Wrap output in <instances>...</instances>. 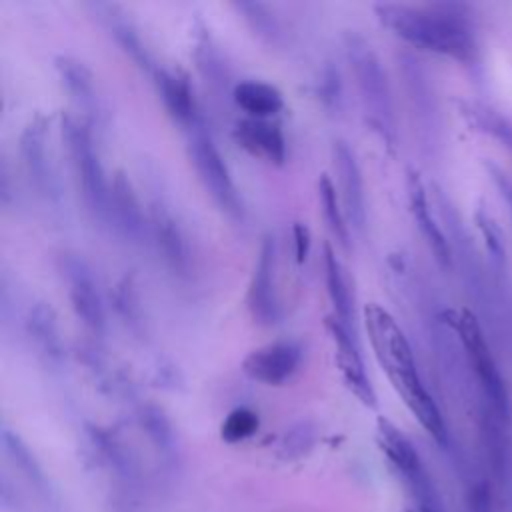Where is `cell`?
Segmentation results:
<instances>
[{
    "label": "cell",
    "instance_id": "8992f818",
    "mask_svg": "<svg viewBox=\"0 0 512 512\" xmlns=\"http://www.w3.org/2000/svg\"><path fill=\"white\" fill-rule=\"evenodd\" d=\"M188 152L192 158V164L198 172V178L202 180L204 188L212 196V200L232 218H242L244 206L242 198L238 194V188L232 180V174L216 148L212 136L204 128V124L190 130V142Z\"/></svg>",
    "mask_w": 512,
    "mask_h": 512
},
{
    "label": "cell",
    "instance_id": "4316f807",
    "mask_svg": "<svg viewBox=\"0 0 512 512\" xmlns=\"http://www.w3.org/2000/svg\"><path fill=\"white\" fill-rule=\"evenodd\" d=\"M236 10L242 14V18L248 22V26L268 44L276 46L280 44L284 32H282V24L276 18V14L272 12V8L268 4L262 2H238Z\"/></svg>",
    "mask_w": 512,
    "mask_h": 512
},
{
    "label": "cell",
    "instance_id": "83f0119b",
    "mask_svg": "<svg viewBox=\"0 0 512 512\" xmlns=\"http://www.w3.org/2000/svg\"><path fill=\"white\" fill-rule=\"evenodd\" d=\"M260 426V418L254 410L246 408V406H240V408H234L222 422V428H220V436L222 440H226L228 444H234V442H242L246 438H250Z\"/></svg>",
    "mask_w": 512,
    "mask_h": 512
},
{
    "label": "cell",
    "instance_id": "d4e9b609",
    "mask_svg": "<svg viewBox=\"0 0 512 512\" xmlns=\"http://www.w3.org/2000/svg\"><path fill=\"white\" fill-rule=\"evenodd\" d=\"M2 446H4V452H6L8 460L12 462V466L26 478L28 484H32L38 492H42L46 488V478H44V472H42L38 460L26 446V442L10 428H4L2 430Z\"/></svg>",
    "mask_w": 512,
    "mask_h": 512
},
{
    "label": "cell",
    "instance_id": "7c38bea8",
    "mask_svg": "<svg viewBox=\"0 0 512 512\" xmlns=\"http://www.w3.org/2000/svg\"><path fill=\"white\" fill-rule=\"evenodd\" d=\"M302 362V346L294 340H278L252 350L244 362L242 370L248 378L266 384L280 386L288 382Z\"/></svg>",
    "mask_w": 512,
    "mask_h": 512
},
{
    "label": "cell",
    "instance_id": "8fae6325",
    "mask_svg": "<svg viewBox=\"0 0 512 512\" xmlns=\"http://www.w3.org/2000/svg\"><path fill=\"white\" fill-rule=\"evenodd\" d=\"M148 232L172 274L186 278L192 272V250L188 236L176 216L162 200H154L148 208Z\"/></svg>",
    "mask_w": 512,
    "mask_h": 512
},
{
    "label": "cell",
    "instance_id": "6da1fadb",
    "mask_svg": "<svg viewBox=\"0 0 512 512\" xmlns=\"http://www.w3.org/2000/svg\"><path fill=\"white\" fill-rule=\"evenodd\" d=\"M364 326L374 356L388 380L392 382L394 390L400 394V398L422 424V428L438 444H444L448 434L442 412L422 384L412 356V348L392 314L380 304L370 302L364 308Z\"/></svg>",
    "mask_w": 512,
    "mask_h": 512
},
{
    "label": "cell",
    "instance_id": "4fadbf2b",
    "mask_svg": "<svg viewBox=\"0 0 512 512\" xmlns=\"http://www.w3.org/2000/svg\"><path fill=\"white\" fill-rule=\"evenodd\" d=\"M332 160L338 174L340 200L344 206L348 226H352L358 234H362L366 226V194H364V182H362V172H360L356 154L348 146V142L334 140Z\"/></svg>",
    "mask_w": 512,
    "mask_h": 512
},
{
    "label": "cell",
    "instance_id": "f546056e",
    "mask_svg": "<svg viewBox=\"0 0 512 512\" xmlns=\"http://www.w3.org/2000/svg\"><path fill=\"white\" fill-rule=\"evenodd\" d=\"M198 66L204 72L206 78H210V82H224L222 78H226V66L218 54V50L212 46L210 36H202L198 40Z\"/></svg>",
    "mask_w": 512,
    "mask_h": 512
},
{
    "label": "cell",
    "instance_id": "603a6c76",
    "mask_svg": "<svg viewBox=\"0 0 512 512\" xmlns=\"http://www.w3.org/2000/svg\"><path fill=\"white\" fill-rule=\"evenodd\" d=\"M324 278H326V290L330 296V302L334 306V314L338 322H342L350 332L354 324V304L352 294L348 288V278L344 274V268L340 260L336 258V252L326 242L324 244Z\"/></svg>",
    "mask_w": 512,
    "mask_h": 512
},
{
    "label": "cell",
    "instance_id": "cb8c5ba5",
    "mask_svg": "<svg viewBox=\"0 0 512 512\" xmlns=\"http://www.w3.org/2000/svg\"><path fill=\"white\" fill-rule=\"evenodd\" d=\"M318 200H320L324 222H326L330 234L344 250H348L350 248V226H348L344 210L340 208L336 186L332 184L330 176H326V174H322L318 178Z\"/></svg>",
    "mask_w": 512,
    "mask_h": 512
},
{
    "label": "cell",
    "instance_id": "44dd1931",
    "mask_svg": "<svg viewBox=\"0 0 512 512\" xmlns=\"http://www.w3.org/2000/svg\"><path fill=\"white\" fill-rule=\"evenodd\" d=\"M92 8H96L98 12V18L106 24V28L112 32V36L116 38V42L144 68H150L154 70L152 62H150V56L140 40V34L136 30V26L132 24V20L122 12L120 6L116 4H102V2H96L92 4Z\"/></svg>",
    "mask_w": 512,
    "mask_h": 512
},
{
    "label": "cell",
    "instance_id": "d6a6232c",
    "mask_svg": "<svg viewBox=\"0 0 512 512\" xmlns=\"http://www.w3.org/2000/svg\"><path fill=\"white\" fill-rule=\"evenodd\" d=\"M312 440H314V432L310 428V424L302 422L298 424L296 428H292L286 438H284V444H282V450L290 456H298L302 452H306L310 446H312Z\"/></svg>",
    "mask_w": 512,
    "mask_h": 512
},
{
    "label": "cell",
    "instance_id": "7402d4cb",
    "mask_svg": "<svg viewBox=\"0 0 512 512\" xmlns=\"http://www.w3.org/2000/svg\"><path fill=\"white\" fill-rule=\"evenodd\" d=\"M234 102L238 104L240 110L248 114V118H270L278 114L284 106L282 92L260 80H242L234 86L232 90Z\"/></svg>",
    "mask_w": 512,
    "mask_h": 512
},
{
    "label": "cell",
    "instance_id": "30bf717a",
    "mask_svg": "<svg viewBox=\"0 0 512 512\" xmlns=\"http://www.w3.org/2000/svg\"><path fill=\"white\" fill-rule=\"evenodd\" d=\"M246 304L254 322L262 326H272L280 320V300L276 292V240L272 234L262 238Z\"/></svg>",
    "mask_w": 512,
    "mask_h": 512
},
{
    "label": "cell",
    "instance_id": "2e32d148",
    "mask_svg": "<svg viewBox=\"0 0 512 512\" xmlns=\"http://www.w3.org/2000/svg\"><path fill=\"white\" fill-rule=\"evenodd\" d=\"M24 326L36 356L46 366L60 368L64 362V340L60 334L56 310L48 302H34L28 308Z\"/></svg>",
    "mask_w": 512,
    "mask_h": 512
},
{
    "label": "cell",
    "instance_id": "f1b7e54d",
    "mask_svg": "<svg viewBox=\"0 0 512 512\" xmlns=\"http://www.w3.org/2000/svg\"><path fill=\"white\" fill-rule=\"evenodd\" d=\"M114 306L116 310L120 312V316L124 318L126 324H130L132 328H138L142 324V308H140V300H138V294L134 290V284L124 278L118 286H116V292H114Z\"/></svg>",
    "mask_w": 512,
    "mask_h": 512
},
{
    "label": "cell",
    "instance_id": "ac0fdd59",
    "mask_svg": "<svg viewBox=\"0 0 512 512\" xmlns=\"http://www.w3.org/2000/svg\"><path fill=\"white\" fill-rule=\"evenodd\" d=\"M232 136L238 146L256 158L278 166L286 160V140L276 122L266 118H242L232 130Z\"/></svg>",
    "mask_w": 512,
    "mask_h": 512
},
{
    "label": "cell",
    "instance_id": "5bb4252c",
    "mask_svg": "<svg viewBox=\"0 0 512 512\" xmlns=\"http://www.w3.org/2000/svg\"><path fill=\"white\" fill-rule=\"evenodd\" d=\"M108 226H112L128 242H142L148 232V216L142 210L138 194L128 176L118 170L110 182Z\"/></svg>",
    "mask_w": 512,
    "mask_h": 512
},
{
    "label": "cell",
    "instance_id": "52a82bcc",
    "mask_svg": "<svg viewBox=\"0 0 512 512\" xmlns=\"http://www.w3.org/2000/svg\"><path fill=\"white\" fill-rule=\"evenodd\" d=\"M376 438H378L380 450L386 454L390 464L406 480L412 494L418 498L420 506L438 508V498H436L432 482L426 474V468H424L414 444L406 438V434L402 430H398L390 420L378 418Z\"/></svg>",
    "mask_w": 512,
    "mask_h": 512
},
{
    "label": "cell",
    "instance_id": "d590c367",
    "mask_svg": "<svg viewBox=\"0 0 512 512\" xmlns=\"http://www.w3.org/2000/svg\"><path fill=\"white\" fill-rule=\"evenodd\" d=\"M486 168L490 170L492 180L496 182V186H498L502 198H506V202H508V206H510V212H512V180H510L498 166H494V164H486Z\"/></svg>",
    "mask_w": 512,
    "mask_h": 512
},
{
    "label": "cell",
    "instance_id": "1f68e13d",
    "mask_svg": "<svg viewBox=\"0 0 512 512\" xmlns=\"http://www.w3.org/2000/svg\"><path fill=\"white\" fill-rule=\"evenodd\" d=\"M320 98L324 102L326 108L330 110H340V102H342V82H340V74L334 66H326L322 76H320Z\"/></svg>",
    "mask_w": 512,
    "mask_h": 512
},
{
    "label": "cell",
    "instance_id": "9c48e42d",
    "mask_svg": "<svg viewBox=\"0 0 512 512\" xmlns=\"http://www.w3.org/2000/svg\"><path fill=\"white\" fill-rule=\"evenodd\" d=\"M48 120L36 114L20 134V158L36 194L46 202L60 200V180L46 148Z\"/></svg>",
    "mask_w": 512,
    "mask_h": 512
},
{
    "label": "cell",
    "instance_id": "ffe728a7",
    "mask_svg": "<svg viewBox=\"0 0 512 512\" xmlns=\"http://www.w3.org/2000/svg\"><path fill=\"white\" fill-rule=\"evenodd\" d=\"M54 66L66 92L76 102L78 110L94 118L98 114V96L92 70L74 56H56Z\"/></svg>",
    "mask_w": 512,
    "mask_h": 512
},
{
    "label": "cell",
    "instance_id": "ba28073f",
    "mask_svg": "<svg viewBox=\"0 0 512 512\" xmlns=\"http://www.w3.org/2000/svg\"><path fill=\"white\" fill-rule=\"evenodd\" d=\"M58 266L68 286L66 290L72 310L90 332L102 334L106 326V314L92 268L80 254L74 252H62L58 258Z\"/></svg>",
    "mask_w": 512,
    "mask_h": 512
},
{
    "label": "cell",
    "instance_id": "7a4b0ae2",
    "mask_svg": "<svg viewBox=\"0 0 512 512\" xmlns=\"http://www.w3.org/2000/svg\"><path fill=\"white\" fill-rule=\"evenodd\" d=\"M378 20L408 44L470 64L478 44L468 16L454 4H376Z\"/></svg>",
    "mask_w": 512,
    "mask_h": 512
},
{
    "label": "cell",
    "instance_id": "5b68a950",
    "mask_svg": "<svg viewBox=\"0 0 512 512\" xmlns=\"http://www.w3.org/2000/svg\"><path fill=\"white\" fill-rule=\"evenodd\" d=\"M442 322L446 326H450L462 346L464 352L478 376V382L484 390V396L488 398L490 404V412L502 420V422H510V396H508V388L504 384V378L496 366V360L490 352V346L486 344L484 332L476 320V316L468 310V308H460V310H444L442 312Z\"/></svg>",
    "mask_w": 512,
    "mask_h": 512
},
{
    "label": "cell",
    "instance_id": "9a60e30c",
    "mask_svg": "<svg viewBox=\"0 0 512 512\" xmlns=\"http://www.w3.org/2000/svg\"><path fill=\"white\" fill-rule=\"evenodd\" d=\"M326 324H328V330L336 344V364H338L344 384L364 406L376 408V404H378L376 392L366 376L364 362L360 358L354 332H350L342 322H338V318H328Z\"/></svg>",
    "mask_w": 512,
    "mask_h": 512
},
{
    "label": "cell",
    "instance_id": "277c9868",
    "mask_svg": "<svg viewBox=\"0 0 512 512\" xmlns=\"http://www.w3.org/2000/svg\"><path fill=\"white\" fill-rule=\"evenodd\" d=\"M60 128L84 204L94 218L108 224L110 182L106 180L104 168L100 164L90 122L84 116L66 112L62 114Z\"/></svg>",
    "mask_w": 512,
    "mask_h": 512
},
{
    "label": "cell",
    "instance_id": "484cf974",
    "mask_svg": "<svg viewBox=\"0 0 512 512\" xmlns=\"http://www.w3.org/2000/svg\"><path fill=\"white\" fill-rule=\"evenodd\" d=\"M138 418L158 452H162L166 458H172L176 452V434L168 416L158 406L144 404L138 412Z\"/></svg>",
    "mask_w": 512,
    "mask_h": 512
},
{
    "label": "cell",
    "instance_id": "4dcf8cb0",
    "mask_svg": "<svg viewBox=\"0 0 512 512\" xmlns=\"http://www.w3.org/2000/svg\"><path fill=\"white\" fill-rule=\"evenodd\" d=\"M476 224H478V228H480V232H482V238H484V244H486L488 252H490L494 258H502V254H504L502 232H500L498 224L494 222V218H492L486 210L478 208V212H476Z\"/></svg>",
    "mask_w": 512,
    "mask_h": 512
},
{
    "label": "cell",
    "instance_id": "e0dca14e",
    "mask_svg": "<svg viewBox=\"0 0 512 512\" xmlns=\"http://www.w3.org/2000/svg\"><path fill=\"white\" fill-rule=\"evenodd\" d=\"M152 76H154V84L160 94V100L164 102V108L178 124H182L188 132L204 124L192 86L184 74L154 66Z\"/></svg>",
    "mask_w": 512,
    "mask_h": 512
},
{
    "label": "cell",
    "instance_id": "d6986e66",
    "mask_svg": "<svg viewBox=\"0 0 512 512\" xmlns=\"http://www.w3.org/2000/svg\"><path fill=\"white\" fill-rule=\"evenodd\" d=\"M406 190H408V202H410V210H412V216L428 244V248L432 250L436 262L444 268L450 266V260H452V254H450V244L444 236V232L440 230L438 222L434 220L432 212H430V204H428V196H426V190H424V184L418 176V172L414 170H408L406 172Z\"/></svg>",
    "mask_w": 512,
    "mask_h": 512
},
{
    "label": "cell",
    "instance_id": "8d00e7d4",
    "mask_svg": "<svg viewBox=\"0 0 512 512\" xmlns=\"http://www.w3.org/2000/svg\"><path fill=\"white\" fill-rule=\"evenodd\" d=\"M418 512H440L438 508H430V506H420Z\"/></svg>",
    "mask_w": 512,
    "mask_h": 512
},
{
    "label": "cell",
    "instance_id": "e575fe53",
    "mask_svg": "<svg viewBox=\"0 0 512 512\" xmlns=\"http://www.w3.org/2000/svg\"><path fill=\"white\" fill-rule=\"evenodd\" d=\"M312 246V234L310 228L302 222H294V250H296V262L304 264Z\"/></svg>",
    "mask_w": 512,
    "mask_h": 512
},
{
    "label": "cell",
    "instance_id": "3957f363",
    "mask_svg": "<svg viewBox=\"0 0 512 512\" xmlns=\"http://www.w3.org/2000/svg\"><path fill=\"white\" fill-rule=\"evenodd\" d=\"M344 52L370 124L392 144L396 134L394 104L388 76L376 50L360 32L350 30L344 34Z\"/></svg>",
    "mask_w": 512,
    "mask_h": 512
},
{
    "label": "cell",
    "instance_id": "836d02e7",
    "mask_svg": "<svg viewBox=\"0 0 512 512\" xmlns=\"http://www.w3.org/2000/svg\"><path fill=\"white\" fill-rule=\"evenodd\" d=\"M468 510L470 512H494L492 498L486 482H478L468 492Z\"/></svg>",
    "mask_w": 512,
    "mask_h": 512
}]
</instances>
